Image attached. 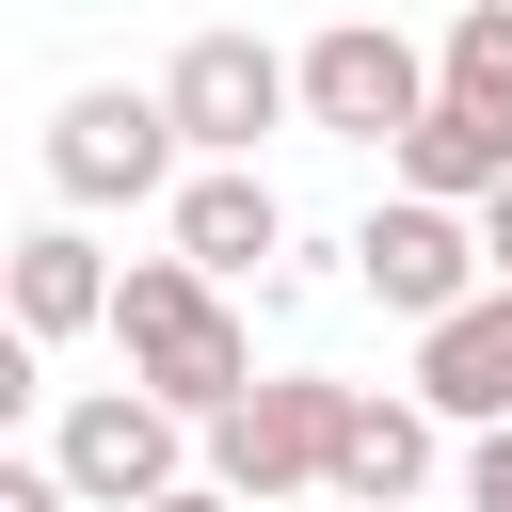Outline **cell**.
Instances as JSON below:
<instances>
[{"label": "cell", "mask_w": 512, "mask_h": 512, "mask_svg": "<svg viewBox=\"0 0 512 512\" xmlns=\"http://www.w3.org/2000/svg\"><path fill=\"white\" fill-rule=\"evenodd\" d=\"M144 512H256V496H240V480H160Z\"/></svg>", "instance_id": "16"}, {"label": "cell", "mask_w": 512, "mask_h": 512, "mask_svg": "<svg viewBox=\"0 0 512 512\" xmlns=\"http://www.w3.org/2000/svg\"><path fill=\"white\" fill-rule=\"evenodd\" d=\"M80 320H112V272H96L80 224H32V240H16V336L48 352V336H80Z\"/></svg>", "instance_id": "11"}, {"label": "cell", "mask_w": 512, "mask_h": 512, "mask_svg": "<svg viewBox=\"0 0 512 512\" xmlns=\"http://www.w3.org/2000/svg\"><path fill=\"white\" fill-rule=\"evenodd\" d=\"M0 512H80V480H64V448H48V464H0Z\"/></svg>", "instance_id": "14"}, {"label": "cell", "mask_w": 512, "mask_h": 512, "mask_svg": "<svg viewBox=\"0 0 512 512\" xmlns=\"http://www.w3.org/2000/svg\"><path fill=\"white\" fill-rule=\"evenodd\" d=\"M416 112H432V64H416L400 32L336 16V32L304 48V128H336V144H400Z\"/></svg>", "instance_id": "5"}, {"label": "cell", "mask_w": 512, "mask_h": 512, "mask_svg": "<svg viewBox=\"0 0 512 512\" xmlns=\"http://www.w3.org/2000/svg\"><path fill=\"white\" fill-rule=\"evenodd\" d=\"M288 240V208H272V176L256 160H208L192 192H176V256H208V272H256Z\"/></svg>", "instance_id": "10"}, {"label": "cell", "mask_w": 512, "mask_h": 512, "mask_svg": "<svg viewBox=\"0 0 512 512\" xmlns=\"http://www.w3.org/2000/svg\"><path fill=\"white\" fill-rule=\"evenodd\" d=\"M112 336H128V368H144L160 400H192V416H224V400L256 384V336L224 320V272H208V256H128V272H112Z\"/></svg>", "instance_id": "1"}, {"label": "cell", "mask_w": 512, "mask_h": 512, "mask_svg": "<svg viewBox=\"0 0 512 512\" xmlns=\"http://www.w3.org/2000/svg\"><path fill=\"white\" fill-rule=\"evenodd\" d=\"M480 256H496V272H512V192H480Z\"/></svg>", "instance_id": "17"}, {"label": "cell", "mask_w": 512, "mask_h": 512, "mask_svg": "<svg viewBox=\"0 0 512 512\" xmlns=\"http://www.w3.org/2000/svg\"><path fill=\"white\" fill-rule=\"evenodd\" d=\"M160 96H176V128H192L208 160H256V128H272V112H304V64H272L256 32H192Z\"/></svg>", "instance_id": "7"}, {"label": "cell", "mask_w": 512, "mask_h": 512, "mask_svg": "<svg viewBox=\"0 0 512 512\" xmlns=\"http://www.w3.org/2000/svg\"><path fill=\"white\" fill-rule=\"evenodd\" d=\"M416 480H432V400H368V384H352V432H336V496L400 512Z\"/></svg>", "instance_id": "12"}, {"label": "cell", "mask_w": 512, "mask_h": 512, "mask_svg": "<svg viewBox=\"0 0 512 512\" xmlns=\"http://www.w3.org/2000/svg\"><path fill=\"white\" fill-rule=\"evenodd\" d=\"M176 96H128V80H96V96H64L48 112V192L64 208H144L160 176H176Z\"/></svg>", "instance_id": "3"}, {"label": "cell", "mask_w": 512, "mask_h": 512, "mask_svg": "<svg viewBox=\"0 0 512 512\" xmlns=\"http://www.w3.org/2000/svg\"><path fill=\"white\" fill-rule=\"evenodd\" d=\"M400 176H416V192H448V208L512 192V112H496V96H464V80H432V112L400 128Z\"/></svg>", "instance_id": "9"}, {"label": "cell", "mask_w": 512, "mask_h": 512, "mask_svg": "<svg viewBox=\"0 0 512 512\" xmlns=\"http://www.w3.org/2000/svg\"><path fill=\"white\" fill-rule=\"evenodd\" d=\"M176 416H192V400H160L144 368L96 384V400L64 416V480H80V512H144V496L176 480Z\"/></svg>", "instance_id": "6"}, {"label": "cell", "mask_w": 512, "mask_h": 512, "mask_svg": "<svg viewBox=\"0 0 512 512\" xmlns=\"http://www.w3.org/2000/svg\"><path fill=\"white\" fill-rule=\"evenodd\" d=\"M432 80H464V96H496V112H512V0H464V16H448V64H432Z\"/></svg>", "instance_id": "13"}, {"label": "cell", "mask_w": 512, "mask_h": 512, "mask_svg": "<svg viewBox=\"0 0 512 512\" xmlns=\"http://www.w3.org/2000/svg\"><path fill=\"white\" fill-rule=\"evenodd\" d=\"M464 512H512V416H480V464H464Z\"/></svg>", "instance_id": "15"}, {"label": "cell", "mask_w": 512, "mask_h": 512, "mask_svg": "<svg viewBox=\"0 0 512 512\" xmlns=\"http://www.w3.org/2000/svg\"><path fill=\"white\" fill-rule=\"evenodd\" d=\"M352 288H368L384 320H448L464 288H496V256H480V224H464L448 192H400V208L352 224Z\"/></svg>", "instance_id": "4"}, {"label": "cell", "mask_w": 512, "mask_h": 512, "mask_svg": "<svg viewBox=\"0 0 512 512\" xmlns=\"http://www.w3.org/2000/svg\"><path fill=\"white\" fill-rule=\"evenodd\" d=\"M336 432H352V384H320V368H272V384H240V400L208 416V480H240L256 512H288V496H336Z\"/></svg>", "instance_id": "2"}, {"label": "cell", "mask_w": 512, "mask_h": 512, "mask_svg": "<svg viewBox=\"0 0 512 512\" xmlns=\"http://www.w3.org/2000/svg\"><path fill=\"white\" fill-rule=\"evenodd\" d=\"M416 400L432 416H512V272L464 288L448 320H416Z\"/></svg>", "instance_id": "8"}, {"label": "cell", "mask_w": 512, "mask_h": 512, "mask_svg": "<svg viewBox=\"0 0 512 512\" xmlns=\"http://www.w3.org/2000/svg\"><path fill=\"white\" fill-rule=\"evenodd\" d=\"M336 512H368V496H336Z\"/></svg>", "instance_id": "18"}]
</instances>
